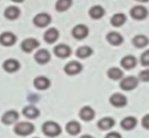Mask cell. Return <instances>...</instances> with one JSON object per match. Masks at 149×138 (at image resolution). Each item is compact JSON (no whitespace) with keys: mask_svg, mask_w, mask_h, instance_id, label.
<instances>
[{"mask_svg":"<svg viewBox=\"0 0 149 138\" xmlns=\"http://www.w3.org/2000/svg\"><path fill=\"white\" fill-rule=\"evenodd\" d=\"M42 132L48 137H56L61 135V128L54 121H47L42 125Z\"/></svg>","mask_w":149,"mask_h":138,"instance_id":"1","label":"cell"},{"mask_svg":"<svg viewBox=\"0 0 149 138\" xmlns=\"http://www.w3.org/2000/svg\"><path fill=\"white\" fill-rule=\"evenodd\" d=\"M34 126L29 122H20L17 123L14 127V132L16 135L21 136H26L31 135L34 132Z\"/></svg>","mask_w":149,"mask_h":138,"instance_id":"2","label":"cell"},{"mask_svg":"<svg viewBox=\"0 0 149 138\" xmlns=\"http://www.w3.org/2000/svg\"><path fill=\"white\" fill-rule=\"evenodd\" d=\"M139 85V79L135 76H127L123 78L120 82V88L125 91L135 89Z\"/></svg>","mask_w":149,"mask_h":138,"instance_id":"3","label":"cell"},{"mask_svg":"<svg viewBox=\"0 0 149 138\" xmlns=\"http://www.w3.org/2000/svg\"><path fill=\"white\" fill-rule=\"evenodd\" d=\"M51 23V16L47 12H40L33 18V23L39 27H45Z\"/></svg>","mask_w":149,"mask_h":138,"instance_id":"4","label":"cell"},{"mask_svg":"<svg viewBox=\"0 0 149 138\" xmlns=\"http://www.w3.org/2000/svg\"><path fill=\"white\" fill-rule=\"evenodd\" d=\"M130 15L136 20H143L148 15V10L143 5H136L130 9Z\"/></svg>","mask_w":149,"mask_h":138,"instance_id":"5","label":"cell"},{"mask_svg":"<svg viewBox=\"0 0 149 138\" xmlns=\"http://www.w3.org/2000/svg\"><path fill=\"white\" fill-rule=\"evenodd\" d=\"M109 102L112 106L117 108H122L127 104V99L121 93H114L109 98Z\"/></svg>","mask_w":149,"mask_h":138,"instance_id":"6","label":"cell"},{"mask_svg":"<svg viewBox=\"0 0 149 138\" xmlns=\"http://www.w3.org/2000/svg\"><path fill=\"white\" fill-rule=\"evenodd\" d=\"M82 65L81 63H79L78 61L73 60L68 62L67 64L64 67V72L65 73H67L68 75H76V74H78L81 70H82Z\"/></svg>","mask_w":149,"mask_h":138,"instance_id":"7","label":"cell"},{"mask_svg":"<svg viewBox=\"0 0 149 138\" xmlns=\"http://www.w3.org/2000/svg\"><path fill=\"white\" fill-rule=\"evenodd\" d=\"M89 34V28L87 26L82 25H77L76 26L72 29V35L74 38H76L77 39H83L88 36Z\"/></svg>","mask_w":149,"mask_h":138,"instance_id":"8","label":"cell"},{"mask_svg":"<svg viewBox=\"0 0 149 138\" xmlns=\"http://www.w3.org/2000/svg\"><path fill=\"white\" fill-rule=\"evenodd\" d=\"M40 45V42L35 38H27L22 41L21 43V48L26 53L32 52L34 49H36L37 47Z\"/></svg>","mask_w":149,"mask_h":138,"instance_id":"9","label":"cell"},{"mask_svg":"<svg viewBox=\"0 0 149 138\" xmlns=\"http://www.w3.org/2000/svg\"><path fill=\"white\" fill-rule=\"evenodd\" d=\"M72 51L70 46L65 44V43H60L55 46L54 48V54L56 55L58 57H61V58H65V57H68L70 55H71Z\"/></svg>","mask_w":149,"mask_h":138,"instance_id":"10","label":"cell"},{"mask_svg":"<svg viewBox=\"0 0 149 138\" xmlns=\"http://www.w3.org/2000/svg\"><path fill=\"white\" fill-rule=\"evenodd\" d=\"M16 36L10 31H5L0 35V43L4 46H11L16 41Z\"/></svg>","mask_w":149,"mask_h":138,"instance_id":"11","label":"cell"},{"mask_svg":"<svg viewBox=\"0 0 149 138\" xmlns=\"http://www.w3.org/2000/svg\"><path fill=\"white\" fill-rule=\"evenodd\" d=\"M3 69L8 72H14L20 69V63L14 58H9L4 61Z\"/></svg>","mask_w":149,"mask_h":138,"instance_id":"12","label":"cell"},{"mask_svg":"<svg viewBox=\"0 0 149 138\" xmlns=\"http://www.w3.org/2000/svg\"><path fill=\"white\" fill-rule=\"evenodd\" d=\"M21 14V10L19 9L17 6L11 5L6 8V10H4V15L5 17L9 20H15L17 19Z\"/></svg>","mask_w":149,"mask_h":138,"instance_id":"13","label":"cell"},{"mask_svg":"<svg viewBox=\"0 0 149 138\" xmlns=\"http://www.w3.org/2000/svg\"><path fill=\"white\" fill-rule=\"evenodd\" d=\"M50 53L46 49L38 50L34 55V58L39 64H45L50 60Z\"/></svg>","mask_w":149,"mask_h":138,"instance_id":"14","label":"cell"},{"mask_svg":"<svg viewBox=\"0 0 149 138\" xmlns=\"http://www.w3.org/2000/svg\"><path fill=\"white\" fill-rule=\"evenodd\" d=\"M95 112L92 107L90 106H84L79 111V117L82 120L84 121H91L95 118Z\"/></svg>","mask_w":149,"mask_h":138,"instance_id":"15","label":"cell"},{"mask_svg":"<svg viewBox=\"0 0 149 138\" xmlns=\"http://www.w3.org/2000/svg\"><path fill=\"white\" fill-rule=\"evenodd\" d=\"M107 41L111 43V44L117 46L122 44L124 41V38L119 32H116V31H111L107 34Z\"/></svg>","mask_w":149,"mask_h":138,"instance_id":"16","label":"cell"},{"mask_svg":"<svg viewBox=\"0 0 149 138\" xmlns=\"http://www.w3.org/2000/svg\"><path fill=\"white\" fill-rule=\"evenodd\" d=\"M19 118V115L16 111L14 110H10V111H7L2 117V122L6 125H10L16 122V120Z\"/></svg>","mask_w":149,"mask_h":138,"instance_id":"17","label":"cell"},{"mask_svg":"<svg viewBox=\"0 0 149 138\" xmlns=\"http://www.w3.org/2000/svg\"><path fill=\"white\" fill-rule=\"evenodd\" d=\"M60 36V33H58V30L55 27H50L45 32L44 35V39L46 42L48 43H53L57 41Z\"/></svg>","mask_w":149,"mask_h":138,"instance_id":"18","label":"cell"},{"mask_svg":"<svg viewBox=\"0 0 149 138\" xmlns=\"http://www.w3.org/2000/svg\"><path fill=\"white\" fill-rule=\"evenodd\" d=\"M120 124L125 131H131L137 126V119L134 117H127L123 118Z\"/></svg>","mask_w":149,"mask_h":138,"instance_id":"19","label":"cell"},{"mask_svg":"<svg viewBox=\"0 0 149 138\" xmlns=\"http://www.w3.org/2000/svg\"><path fill=\"white\" fill-rule=\"evenodd\" d=\"M33 84L37 89L45 90V89H47L50 86V81H49V79L46 78L45 76H38L34 79Z\"/></svg>","mask_w":149,"mask_h":138,"instance_id":"20","label":"cell"},{"mask_svg":"<svg viewBox=\"0 0 149 138\" xmlns=\"http://www.w3.org/2000/svg\"><path fill=\"white\" fill-rule=\"evenodd\" d=\"M132 43L137 48H144V47L148 45L149 39L146 35H143V34L136 35V36L132 39Z\"/></svg>","mask_w":149,"mask_h":138,"instance_id":"21","label":"cell"},{"mask_svg":"<svg viewBox=\"0 0 149 138\" xmlns=\"http://www.w3.org/2000/svg\"><path fill=\"white\" fill-rule=\"evenodd\" d=\"M137 64V59L135 57L128 55V56L124 57L121 59V66L125 70H131L133 69Z\"/></svg>","mask_w":149,"mask_h":138,"instance_id":"22","label":"cell"},{"mask_svg":"<svg viewBox=\"0 0 149 138\" xmlns=\"http://www.w3.org/2000/svg\"><path fill=\"white\" fill-rule=\"evenodd\" d=\"M115 124V120L113 119L112 117H103L98 121L97 126L98 128L102 131H108V130H111Z\"/></svg>","mask_w":149,"mask_h":138,"instance_id":"23","label":"cell"},{"mask_svg":"<svg viewBox=\"0 0 149 138\" xmlns=\"http://www.w3.org/2000/svg\"><path fill=\"white\" fill-rule=\"evenodd\" d=\"M89 14L93 19H99L104 16L105 10L100 5H95L89 10Z\"/></svg>","mask_w":149,"mask_h":138,"instance_id":"24","label":"cell"},{"mask_svg":"<svg viewBox=\"0 0 149 138\" xmlns=\"http://www.w3.org/2000/svg\"><path fill=\"white\" fill-rule=\"evenodd\" d=\"M127 21V16L124 13H115L112 15V17L111 18V23L115 27H119L121 26H123L124 23Z\"/></svg>","mask_w":149,"mask_h":138,"instance_id":"25","label":"cell"},{"mask_svg":"<svg viewBox=\"0 0 149 138\" xmlns=\"http://www.w3.org/2000/svg\"><path fill=\"white\" fill-rule=\"evenodd\" d=\"M23 115L26 117L29 118V119H34V118L39 117L40 111H39V109H37L36 107H34V106L29 105L23 109Z\"/></svg>","mask_w":149,"mask_h":138,"instance_id":"26","label":"cell"},{"mask_svg":"<svg viewBox=\"0 0 149 138\" xmlns=\"http://www.w3.org/2000/svg\"><path fill=\"white\" fill-rule=\"evenodd\" d=\"M66 131L71 135H77L81 131V126L77 121H70L66 125Z\"/></svg>","mask_w":149,"mask_h":138,"instance_id":"27","label":"cell"},{"mask_svg":"<svg viewBox=\"0 0 149 138\" xmlns=\"http://www.w3.org/2000/svg\"><path fill=\"white\" fill-rule=\"evenodd\" d=\"M92 54H93V49L90 46H87V45H83V46L78 47L77 52H76L77 57H79V58L89 57Z\"/></svg>","mask_w":149,"mask_h":138,"instance_id":"28","label":"cell"},{"mask_svg":"<svg viewBox=\"0 0 149 138\" xmlns=\"http://www.w3.org/2000/svg\"><path fill=\"white\" fill-rule=\"evenodd\" d=\"M107 73L109 78H111V80H120V79L123 78L124 75L123 70L119 68H116V67H112V68L109 69Z\"/></svg>","mask_w":149,"mask_h":138,"instance_id":"29","label":"cell"},{"mask_svg":"<svg viewBox=\"0 0 149 138\" xmlns=\"http://www.w3.org/2000/svg\"><path fill=\"white\" fill-rule=\"evenodd\" d=\"M73 0H57L55 8L58 11H65L72 6Z\"/></svg>","mask_w":149,"mask_h":138,"instance_id":"30","label":"cell"},{"mask_svg":"<svg viewBox=\"0 0 149 138\" xmlns=\"http://www.w3.org/2000/svg\"><path fill=\"white\" fill-rule=\"evenodd\" d=\"M141 63L143 66H149V49L146 50L141 56Z\"/></svg>","mask_w":149,"mask_h":138,"instance_id":"31","label":"cell"},{"mask_svg":"<svg viewBox=\"0 0 149 138\" xmlns=\"http://www.w3.org/2000/svg\"><path fill=\"white\" fill-rule=\"evenodd\" d=\"M139 79L143 82H149V69L142 70L139 73Z\"/></svg>","mask_w":149,"mask_h":138,"instance_id":"32","label":"cell"},{"mask_svg":"<svg viewBox=\"0 0 149 138\" xmlns=\"http://www.w3.org/2000/svg\"><path fill=\"white\" fill-rule=\"evenodd\" d=\"M142 125L144 129L149 130V114L146 115L142 119Z\"/></svg>","mask_w":149,"mask_h":138,"instance_id":"33","label":"cell"},{"mask_svg":"<svg viewBox=\"0 0 149 138\" xmlns=\"http://www.w3.org/2000/svg\"><path fill=\"white\" fill-rule=\"evenodd\" d=\"M105 138H122V136H121L120 133L116 132H111L106 135Z\"/></svg>","mask_w":149,"mask_h":138,"instance_id":"34","label":"cell"},{"mask_svg":"<svg viewBox=\"0 0 149 138\" xmlns=\"http://www.w3.org/2000/svg\"><path fill=\"white\" fill-rule=\"evenodd\" d=\"M80 138H93V136H91V135H82Z\"/></svg>","mask_w":149,"mask_h":138,"instance_id":"35","label":"cell"},{"mask_svg":"<svg viewBox=\"0 0 149 138\" xmlns=\"http://www.w3.org/2000/svg\"><path fill=\"white\" fill-rule=\"evenodd\" d=\"M11 1L16 2V3H20V2H23V1H24V0H11Z\"/></svg>","mask_w":149,"mask_h":138,"instance_id":"36","label":"cell"},{"mask_svg":"<svg viewBox=\"0 0 149 138\" xmlns=\"http://www.w3.org/2000/svg\"><path fill=\"white\" fill-rule=\"evenodd\" d=\"M137 1H139V2H143V3H144V2H148L149 0H137Z\"/></svg>","mask_w":149,"mask_h":138,"instance_id":"37","label":"cell"}]
</instances>
